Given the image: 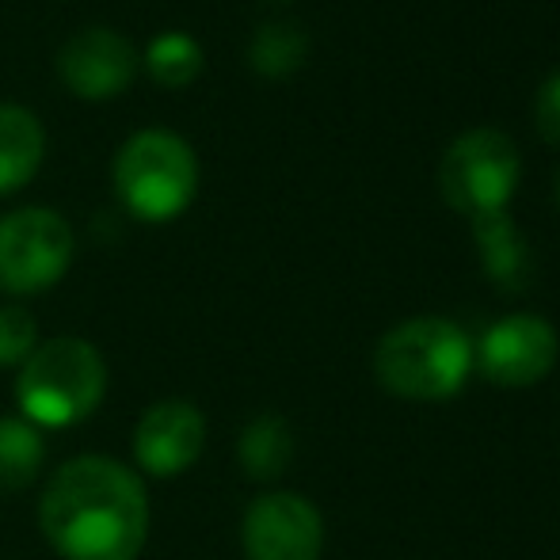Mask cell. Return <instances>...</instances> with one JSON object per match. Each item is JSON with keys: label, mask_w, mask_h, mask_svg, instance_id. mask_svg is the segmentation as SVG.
Instances as JSON below:
<instances>
[{"label": "cell", "mask_w": 560, "mask_h": 560, "mask_svg": "<svg viewBox=\"0 0 560 560\" xmlns=\"http://www.w3.org/2000/svg\"><path fill=\"white\" fill-rule=\"evenodd\" d=\"M38 526L61 560H138L149 541V492L115 457H73L46 480Z\"/></svg>", "instance_id": "1"}, {"label": "cell", "mask_w": 560, "mask_h": 560, "mask_svg": "<svg viewBox=\"0 0 560 560\" xmlns=\"http://www.w3.org/2000/svg\"><path fill=\"white\" fill-rule=\"evenodd\" d=\"M107 362L89 339L58 336L31 351L15 377V400L23 420L43 428H69L81 423L104 405Z\"/></svg>", "instance_id": "2"}, {"label": "cell", "mask_w": 560, "mask_h": 560, "mask_svg": "<svg viewBox=\"0 0 560 560\" xmlns=\"http://www.w3.org/2000/svg\"><path fill=\"white\" fill-rule=\"evenodd\" d=\"M472 339L443 317H416L382 336L374 374L405 400H446L472 374Z\"/></svg>", "instance_id": "3"}, {"label": "cell", "mask_w": 560, "mask_h": 560, "mask_svg": "<svg viewBox=\"0 0 560 560\" xmlns=\"http://www.w3.org/2000/svg\"><path fill=\"white\" fill-rule=\"evenodd\" d=\"M199 156L176 130L149 126L122 141L115 156V195L138 222H172L195 202Z\"/></svg>", "instance_id": "4"}, {"label": "cell", "mask_w": 560, "mask_h": 560, "mask_svg": "<svg viewBox=\"0 0 560 560\" xmlns=\"http://www.w3.org/2000/svg\"><path fill=\"white\" fill-rule=\"evenodd\" d=\"M518 172H523V161H518L515 141L480 126V130H465L462 138H454V145L443 153L439 187L457 214L485 218L508 210L518 187Z\"/></svg>", "instance_id": "5"}, {"label": "cell", "mask_w": 560, "mask_h": 560, "mask_svg": "<svg viewBox=\"0 0 560 560\" xmlns=\"http://www.w3.org/2000/svg\"><path fill=\"white\" fill-rule=\"evenodd\" d=\"M73 229L50 207H20L0 218V290L43 294L73 264Z\"/></svg>", "instance_id": "6"}, {"label": "cell", "mask_w": 560, "mask_h": 560, "mask_svg": "<svg viewBox=\"0 0 560 560\" xmlns=\"http://www.w3.org/2000/svg\"><path fill=\"white\" fill-rule=\"evenodd\" d=\"M241 541L248 560H320L325 523L305 495L267 492L244 511Z\"/></svg>", "instance_id": "7"}, {"label": "cell", "mask_w": 560, "mask_h": 560, "mask_svg": "<svg viewBox=\"0 0 560 560\" xmlns=\"http://www.w3.org/2000/svg\"><path fill=\"white\" fill-rule=\"evenodd\" d=\"M141 54L115 27H81L58 50V77L81 100H112L130 89L138 77Z\"/></svg>", "instance_id": "8"}, {"label": "cell", "mask_w": 560, "mask_h": 560, "mask_svg": "<svg viewBox=\"0 0 560 560\" xmlns=\"http://www.w3.org/2000/svg\"><path fill=\"white\" fill-rule=\"evenodd\" d=\"M472 354H477V366L488 382L523 389L553 370L557 332L549 320L534 317V313H515V317L495 320L472 347Z\"/></svg>", "instance_id": "9"}, {"label": "cell", "mask_w": 560, "mask_h": 560, "mask_svg": "<svg viewBox=\"0 0 560 560\" xmlns=\"http://www.w3.org/2000/svg\"><path fill=\"white\" fill-rule=\"evenodd\" d=\"M207 420L191 400H161L138 420L133 431V457L149 477H179L202 454Z\"/></svg>", "instance_id": "10"}, {"label": "cell", "mask_w": 560, "mask_h": 560, "mask_svg": "<svg viewBox=\"0 0 560 560\" xmlns=\"http://www.w3.org/2000/svg\"><path fill=\"white\" fill-rule=\"evenodd\" d=\"M46 156V130L23 104H0V195H12L35 179Z\"/></svg>", "instance_id": "11"}, {"label": "cell", "mask_w": 560, "mask_h": 560, "mask_svg": "<svg viewBox=\"0 0 560 560\" xmlns=\"http://www.w3.org/2000/svg\"><path fill=\"white\" fill-rule=\"evenodd\" d=\"M472 236H477L485 271L495 287L523 290L526 282H530V248H526L523 233H518L515 222L508 218V210L472 218Z\"/></svg>", "instance_id": "12"}, {"label": "cell", "mask_w": 560, "mask_h": 560, "mask_svg": "<svg viewBox=\"0 0 560 560\" xmlns=\"http://www.w3.org/2000/svg\"><path fill=\"white\" fill-rule=\"evenodd\" d=\"M43 462V431L23 420V416H4L0 420V495L23 492V488L35 485Z\"/></svg>", "instance_id": "13"}, {"label": "cell", "mask_w": 560, "mask_h": 560, "mask_svg": "<svg viewBox=\"0 0 560 560\" xmlns=\"http://www.w3.org/2000/svg\"><path fill=\"white\" fill-rule=\"evenodd\" d=\"M236 454L252 480H275L279 472H287L290 457H294V431L279 416H259L244 428Z\"/></svg>", "instance_id": "14"}, {"label": "cell", "mask_w": 560, "mask_h": 560, "mask_svg": "<svg viewBox=\"0 0 560 560\" xmlns=\"http://www.w3.org/2000/svg\"><path fill=\"white\" fill-rule=\"evenodd\" d=\"M141 66L164 89H187L202 73V46L187 31H161L156 38H149Z\"/></svg>", "instance_id": "15"}, {"label": "cell", "mask_w": 560, "mask_h": 560, "mask_svg": "<svg viewBox=\"0 0 560 560\" xmlns=\"http://www.w3.org/2000/svg\"><path fill=\"white\" fill-rule=\"evenodd\" d=\"M305 54H310V38H305V31L294 27V23H282V20L256 27V35H252V43H248L252 69H256L259 77H271V81H279V77H290L294 69H302Z\"/></svg>", "instance_id": "16"}, {"label": "cell", "mask_w": 560, "mask_h": 560, "mask_svg": "<svg viewBox=\"0 0 560 560\" xmlns=\"http://www.w3.org/2000/svg\"><path fill=\"white\" fill-rule=\"evenodd\" d=\"M35 347H38L35 317L27 310H20V305H4L0 310V370L23 366Z\"/></svg>", "instance_id": "17"}, {"label": "cell", "mask_w": 560, "mask_h": 560, "mask_svg": "<svg viewBox=\"0 0 560 560\" xmlns=\"http://www.w3.org/2000/svg\"><path fill=\"white\" fill-rule=\"evenodd\" d=\"M534 122H538L541 138L560 149V69L546 77V84L534 96Z\"/></svg>", "instance_id": "18"}, {"label": "cell", "mask_w": 560, "mask_h": 560, "mask_svg": "<svg viewBox=\"0 0 560 560\" xmlns=\"http://www.w3.org/2000/svg\"><path fill=\"white\" fill-rule=\"evenodd\" d=\"M557 202H560V172H557Z\"/></svg>", "instance_id": "19"}]
</instances>
